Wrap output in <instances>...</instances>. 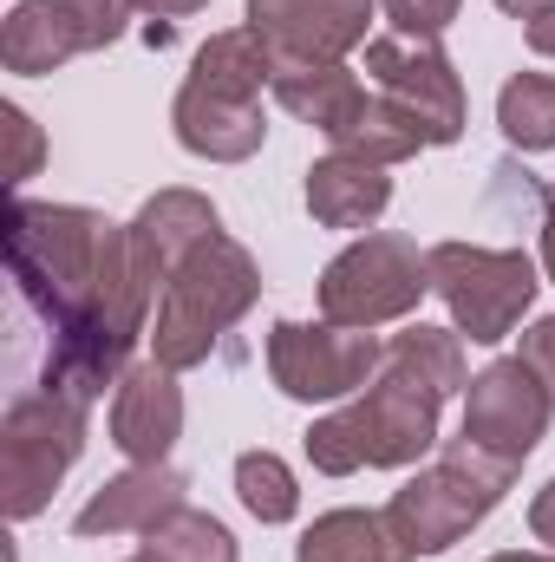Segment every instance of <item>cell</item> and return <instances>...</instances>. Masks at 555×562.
Listing matches in <instances>:
<instances>
[{
	"label": "cell",
	"mask_w": 555,
	"mask_h": 562,
	"mask_svg": "<svg viewBox=\"0 0 555 562\" xmlns=\"http://www.w3.org/2000/svg\"><path fill=\"white\" fill-rule=\"evenodd\" d=\"M132 7H144V13H157V20H183V13H203L209 0H132Z\"/></svg>",
	"instance_id": "4dcf8cb0"
},
{
	"label": "cell",
	"mask_w": 555,
	"mask_h": 562,
	"mask_svg": "<svg viewBox=\"0 0 555 562\" xmlns=\"http://www.w3.org/2000/svg\"><path fill=\"white\" fill-rule=\"evenodd\" d=\"M144 550L157 562H236V537L209 510H170L157 530H144Z\"/></svg>",
	"instance_id": "603a6c76"
},
{
	"label": "cell",
	"mask_w": 555,
	"mask_h": 562,
	"mask_svg": "<svg viewBox=\"0 0 555 562\" xmlns=\"http://www.w3.org/2000/svg\"><path fill=\"white\" fill-rule=\"evenodd\" d=\"M431 262V294L451 307V327L471 334L477 347H497L523 327L536 301V262L523 249H477V243H438L424 249Z\"/></svg>",
	"instance_id": "52a82bcc"
},
{
	"label": "cell",
	"mask_w": 555,
	"mask_h": 562,
	"mask_svg": "<svg viewBox=\"0 0 555 562\" xmlns=\"http://www.w3.org/2000/svg\"><path fill=\"white\" fill-rule=\"evenodd\" d=\"M536 196H543V269H550V281H555V183H543Z\"/></svg>",
	"instance_id": "f546056e"
},
{
	"label": "cell",
	"mask_w": 555,
	"mask_h": 562,
	"mask_svg": "<svg viewBox=\"0 0 555 562\" xmlns=\"http://www.w3.org/2000/svg\"><path fill=\"white\" fill-rule=\"evenodd\" d=\"M380 0H249V26L262 33L269 59L294 66H327L366 46Z\"/></svg>",
	"instance_id": "7c38bea8"
},
{
	"label": "cell",
	"mask_w": 555,
	"mask_h": 562,
	"mask_svg": "<svg viewBox=\"0 0 555 562\" xmlns=\"http://www.w3.org/2000/svg\"><path fill=\"white\" fill-rule=\"evenodd\" d=\"M438 406H444V393H431L406 367H386L360 400L307 425V458L327 477H353L360 464H373V471L418 464L438 445Z\"/></svg>",
	"instance_id": "3957f363"
},
{
	"label": "cell",
	"mask_w": 555,
	"mask_h": 562,
	"mask_svg": "<svg viewBox=\"0 0 555 562\" xmlns=\"http://www.w3.org/2000/svg\"><path fill=\"white\" fill-rule=\"evenodd\" d=\"M125 562H157V557H150V550H138V557H125Z\"/></svg>",
	"instance_id": "836d02e7"
},
{
	"label": "cell",
	"mask_w": 555,
	"mask_h": 562,
	"mask_svg": "<svg viewBox=\"0 0 555 562\" xmlns=\"http://www.w3.org/2000/svg\"><path fill=\"white\" fill-rule=\"evenodd\" d=\"M86 451V406L59 393H20L0 419V510L7 524H26L53 504L59 477Z\"/></svg>",
	"instance_id": "8992f818"
},
{
	"label": "cell",
	"mask_w": 555,
	"mask_h": 562,
	"mask_svg": "<svg viewBox=\"0 0 555 562\" xmlns=\"http://www.w3.org/2000/svg\"><path fill=\"white\" fill-rule=\"evenodd\" d=\"M431 294V262L418 256V243L380 229L360 236L353 249H340L320 269V314L340 327H386L399 314H412Z\"/></svg>",
	"instance_id": "ba28073f"
},
{
	"label": "cell",
	"mask_w": 555,
	"mask_h": 562,
	"mask_svg": "<svg viewBox=\"0 0 555 562\" xmlns=\"http://www.w3.org/2000/svg\"><path fill=\"white\" fill-rule=\"evenodd\" d=\"M183 491H190V477L177 464H132L125 477H112V484L92 491V504L72 517V530L79 537H125V530H138L144 537L170 510H183Z\"/></svg>",
	"instance_id": "5bb4252c"
},
{
	"label": "cell",
	"mask_w": 555,
	"mask_h": 562,
	"mask_svg": "<svg viewBox=\"0 0 555 562\" xmlns=\"http://www.w3.org/2000/svg\"><path fill=\"white\" fill-rule=\"evenodd\" d=\"M7 269L26 307L53 327L46 393L92 406L112 380H125L144 334L157 281H170L138 249L132 223H105L79 203H13L7 210Z\"/></svg>",
	"instance_id": "6da1fadb"
},
{
	"label": "cell",
	"mask_w": 555,
	"mask_h": 562,
	"mask_svg": "<svg viewBox=\"0 0 555 562\" xmlns=\"http://www.w3.org/2000/svg\"><path fill=\"white\" fill-rule=\"evenodd\" d=\"M497 7H503V13H517V20H530V13H536L543 0H497Z\"/></svg>",
	"instance_id": "1f68e13d"
},
{
	"label": "cell",
	"mask_w": 555,
	"mask_h": 562,
	"mask_svg": "<svg viewBox=\"0 0 555 562\" xmlns=\"http://www.w3.org/2000/svg\"><path fill=\"white\" fill-rule=\"evenodd\" d=\"M497 125L517 150H555V79L550 72H517L497 92Z\"/></svg>",
	"instance_id": "7402d4cb"
},
{
	"label": "cell",
	"mask_w": 555,
	"mask_h": 562,
	"mask_svg": "<svg viewBox=\"0 0 555 562\" xmlns=\"http://www.w3.org/2000/svg\"><path fill=\"white\" fill-rule=\"evenodd\" d=\"M275 79V59L262 46L256 26H229V33H209L196 46V66L170 105V125L177 144L190 157H209V164H242L256 157L269 125H262V86Z\"/></svg>",
	"instance_id": "7a4b0ae2"
},
{
	"label": "cell",
	"mask_w": 555,
	"mask_h": 562,
	"mask_svg": "<svg viewBox=\"0 0 555 562\" xmlns=\"http://www.w3.org/2000/svg\"><path fill=\"white\" fill-rule=\"evenodd\" d=\"M269 373L287 400L301 406H333L366 393L386 373V347L373 340V327H340V321H275L269 327Z\"/></svg>",
	"instance_id": "9c48e42d"
},
{
	"label": "cell",
	"mask_w": 555,
	"mask_h": 562,
	"mask_svg": "<svg viewBox=\"0 0 555 562\" xmlns=\"http://www.w3.org/2000/svg\"><path fill=\"white\" fill-rule=\"evenodd\" d=\"M457 7H464V0H380L386 26L406 33V40H438V33L457 20Z\"/></svg>",
	"instance_id": "484cf974"
},
{
	"label": "cell",
	"mask_w": 555,
	"mask_h": 562,
	"mask_svg": "<svg viewBox=\"0 0 555 562\" xmlns=\"http://www.w3.org/2000/svg\"><path fill=\"white\" fill-rule=\"evenodd\" d=\"M490 562H555V557H523V550H510V557H490Z\"/></svg>",
	"instance_id": "d6a6232c"
},
{
	"label": "cell",
	"mask_w": 555,
	"mask_h": 562,
	"mask_svg": "<svg viewBox=\"0 0 555 562\" xmlns=\"http://www.w3.org/2000/svg\"><path fill=\"white\" fill-rule=\"evenodd\" d=\"M79 53H92V46H86V26H79L72 0H20L7 13V33H0V66L7 72L39 79V72H59Z\"/></svg>",
	"instance_id": "2e32d148"
},
{
	"label": "cell",
	"mask_w": 555,
	"mask_h": 562,
	"mask_svg": "<svg viewBox=\"0 0 555 562\" xmlns=\"http://www.w3.org/2000/svg\"><path fill=\"white\" fill-rule=\"evenodd\" d=\"M183 438V386L170 367H132L112 400V445L132 464H170V445Z\"/></svg>",
	"instance_id": "4fadbf2b"
},
{
	"label": "cell",
	"mask_w": 555,
	"mask_h": 562,
	"mask_svg": "<svg viewBox=\"0 0 555 562\" xmlns=\"http://www.w3.org/2000/svg\"><path fill=\"white\" fill-rule=\"evenodd\" d=\"M550 419H555L550 393H543V380L523 360H490L464 386V438L497 451V458H510V464H523L543 445Z\"/></svg>",
	"instance_id": "8fae6325"
},
{
	"label": "cell",
	"mask_w": 555,
	"mask_h": 562,
	"mask_svg": "<svg viewBox=\"0 0 555 562\" xmlns=\"http://www.w3.org/2000/svg\"><path fill=\"white\" fill-rule=\"evenodd\" d=\"M0 132H7V183L20 190V183L39 170V157H46V138H39V125H33L20 105H0Z\"/></svg>",
	"instance_id": "d4e9b609"
},
{
	"label": "cell",
	"mask_w": 555,
	"mask_h": 562,
	"mask_svg": "<svg viewBox=\"0 0 555 562\" xmlns=\"http://www.w3.org/2000/svg\"><path fill=\"white\" fill-rule=\"evenodd\" d=\"M236 497H242V510L256 524H287L301 510V484H294V471L275 451H242L236 458Z\"/></svg>",
	"instance_id": "cb8c5ba5"
},
{
	"label": "cell",
	"mask_w": 555,
	"mask_h": 562,
	"mask_svg": "<svg viewBox=\"0 0 555 562\" xmlns=\"http://www.w3.org/2000/svg\"><path fill=\"white\" fill-rule=\"evenodd\" d=\"M386 203H393L386 164H366V157L333 150V157H320L307 170V210H314L320 229H366V223L386 216Z\"/></svg>",
	"instance_id": "9a60e30c"
},
{
	"label": "cell",
	"mask_w": 555,
	"mask_h": 562,
	"mask_svg": "<svg viewBox=\"0 0 555 562\" xmlns=\"http://www.w3.org/2000/svg\"><path fill=\"white\" fill-rule=\"evenodd\" d=\"M510 484H517L510 458H497V451H484L471 438H451L431 471H418L412 484L393 491L386 517H393V530H399V543L412 557H444L457 537H471L503 504Z\"/></svg>",
	"instance_id": "5b68a950"
},
{
	"label": "cell",
	"mask_w": 555,
	"mask_h": 562,
	"mask_svg": "<svg viewBox=\"0 0 555 562\" xmlns=\"http://www.w3.org/2000/svg\"><path fill=\"white\" fill-rule=\"evenodd\" d=\"M256 294H262V269H256V256L242 243H229V236L203 243L177 276L163 281L157 334H150L157 367H170V373L203 367L216 353V340L256 307Z\"/></svg>",
	"instance_id": "277c9868"
},
{
	"label": "cell",
	"mask_w": 555,
	"mask_h": 562,
	"mask_svg": "<svg viewBox=\"0 0 555 562\" xmlns=\"http://www.w3.org/2000/svg\"><path fill=\"white\" fill-rule=\"evenodd\" d=\"M523 40H530V53H543V59H555V0H543L530 20H523Z\"/></svg>",
	"instance_id": "83f0119b"
},
{
	"label": "cell",
	"mask_w": 555,
	"mask_h": 562,
	"mask_svg": "<svg viewBox=\"0 0 555 562\" xmlns=\"http://www.w3.org/2000/svg\"><path fill=\"white\" fill-rule=\"evenodd\" d=\"M294 562H412L386 510H327L294 543Z\"/></svg>",
	"instance_id": "d6986e66"
},
{
	"label": "cell",
	"mask_w": 555,
	"mask_h": 562,
	"mask_svg": "<svg viewBox=\"0 0 555 562\" xmlns=\"http://www.w3.org/2000/svg\"><path fill=\"white\" fill-rule=\"evenodd\" d=\"M366 72H373L380 99H393L418 132H424V144L464 138V79L438 53V40L380 33V40H366Z\"/></svg>",
	"instance_id": "30bf717a"
},
{
	"label": "cell",
	"mask_w": 555,
	"mask_h": 562,
	"mask_svg": "<svg viewBox=\"0 0 555 562\" xmlns=\"http://www.w3.org/2000/svg\"><path fill=\"white\" fill-rule=\"evenodd\" d=\"M269 92H275L301 125H314V132H327V138H333L340 125H353V112L366 105V86L353 79V66H347V59H327V66H294V59H275Z\"/></svg>",
	"instance_id": "ac0fdd59"
},
{
	"label": "cell",
	"mask_w": 555,
	"mask_h": 562,
	"mask_svg": "<svg viewBox=\"0 0 555 562\" xmlns=\"http://www.w3.org/2000/svg\"><path fill=\"white\" fill-rule=\"evenodd\" d=\"M386 367H406L412 380H424L431 393H464L471 386V373H464V347H457V327H406V334H393V347H386Z\"/></svg>",
	"instance_id": "44dd1931"
},
{
	"label": "cell",
	"mask_w": 555,
	"mask_h": 562,
	"mask_svg": "<svg viewBox=\"0 0 555 562\" xmlns=\"http://www.w3.org/2000/svg\"><path fill=\"white\" fill-rule=\"evenodd\" d=\"M132 236H138V249L163 276H177L203 243L223 236V223H216V203L203 190H157L138 216H132Z\"/></svg>",
	"instance_id": "e0dca14e"
},
{
	"label": "cell",
	"mask_w": 555,
	"mask_h": 562,
	"mask_svg": "<svg viewBox=\"0 0 555 562\" xmlns=\"http://www.w3.org/2000/svg\"><path fill=\"white\" fill-rule=\"evenodd\" d=\"M418 144H424V132H418L393 99H366V105L353 112V125L333 132V150L366 157V164H386V170L406 164V157H418Z\"/></svg>",
	"instance_id": "ffe728a7"
},
{
	"label": "cell",
	"mask_w": 555,
	"mask_h": 562,
	"mask_svg": "<svg viewBox=\"0 0 555 562\" xmlns=\"http://www.w3.org/2000/svg\"><path fill=\"white\" fill-rule=\"evenodd\" d=\"M517 360L543 380V393H550V406H555V314H543V321L523 327V353H517Z\"/></svg>",
	"instance_id": "4316f807"
},
{
	"label": "cell",
	"mask_w": 555,
	"mask_h": 562,
	"mask_svg": "<svg viewBox=\"0 0 555 562\" xmlns=\"http://www.w3.org/2000/svg\"><path fill=\"white\" fill-rule=\"evenodd\" d=\"M530 530H536V543H550L555 550V477L536 491V504H530Z\"/></svg>",
	"instance_id": "f1b7e54d"
}]
</instances>
